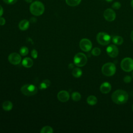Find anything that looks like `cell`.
<instances>
[{
    "instance_id": "484cf974",
    "label": "cell",
    "mask_w": 133,
    "mask_h": 133,
    "mask_svg": "<svg viewBox=\"0 0 133 133\" xmlns=\"http://www.w3.org/2000/svg\"><path fill=\"white\" fill-rule=\"evenodd\" d=\"M121 7V4L119 2H115L112 5V8L114 9H119Z\"/></svg>"
},
{
    "instance_id": "52a82bcc",
    "label": "cell",
    "mask_w": 133,
    "mask_h": 133,
    "mask_svg": "<svg viewBox=\"0 0 133 133\" xmlns=\"http://www.w3.org/2000/svg\"><path fill=\"white\" fill-rule=\"evenodd\" d=\"M122 70L125 72H130L133 70V59L129 57L124 58L121 63Z\"/></svg>"
},
{
    "instance_id": "e0dca14e",
    "label": "cell",
    "mask_w": 133,
    "mask_h": 133,
    "mask_svg": "<svg viewBox=\"0 0 133 133\" xmlns=\"http://www.w3.org/2000/svg\"><path fill=\"white\" fill-rule=\"evenodd\" d=\"M112 41L113 43H114L116 45H121L123 43V38L122 37L118 35L113 36L112 38Z\"/></svg>"
},
{
    "instance_id": "9a60e30c",
    "label": "cell",
    "mask_w": 133,
    "mask_h": 133,
    "mask_svg": "<svg viewBox=\"0 0 133 133\" xmlns=\"http://www.w3.org/2000/svg\"><path fill=\"white\" fill-rule=\"evenodd\" d=\"M22 64L25 68H29L32 66L33 64V61L32 59H31L30 58L26 57L23 59L22 61Z\"/></svg>"
},
{
    "instance_id": "7c38bea8",
    "label": "cell",
    "mask_w": 133,
    "mask_h": 133,
    "mask_svg": "<svg viewBox=\"0 0 133 133\" xmlns=\"http://www.w3.org/2000/svg\"><path fill=\"white\" fill-rule=\"evenodd\" d=\"M57 98L60 101L62 102H65L69 100L70 98V95L69 92L67 91L61 90L58 93Z\"/></svg>"
},
{
    "instance_id": "2e32d148",
    "label": "cell",
    "mask_w": 133,
    "mask_h": 133,
    "mask_svg": "<svg viewBox=\"0 0 133 133\" xmlns=\"http://www.w3.org/2000/svg\"><path fill=\"white\" fill-rule=\"evenodd\" d=\"M12 103L10 101L7 100L4 101L2 104V108L3 109L6 111H10L12 109Z\"/></svg>"
},
{
    "instance_id": "3957f363",
    "label": "cell",
    "mask_w": 133,
    "mask_h": 133,
    "mask_svg": "<svg viewBox=\"0 0 133 133\" xmlns=\"http://www.w3.org/2000/svg\"><path fill=\"white\" fill-rule=\"evenodd\" d=\"M102 74L107 76H111L113 75L116 72L115 65L112 62H108L105 63L101 69Z\"/></svg>"
},
{
    "instance_id": "603a6c76",
    "label": "cell",
    "mask_w": 133,
    "mask_h": 133,
    "mask_svg": "<svg viewBox=\"0 0 133 133\" xmlns=\"http://www.w3.org/2000/svg\"><path fill=\"white\" fill-rule=\"evenodd\" d=\"M71 97H72V99H73V100H74L75 101H78L81 99V95L79 92L75 91L72 94Z\"/></svg>"
},
{
    "instance_id": "cb8c5ba5",
    "label": "cell",
    "mask_w": 133,
    "mask_h": 133,
    "mask_svg": "<svg viewBox=\"0 0 133 133\" xmlns=\"http://www.w3.org/2000/svg\"><path fill=\"white\" fill-rule=\"evenodd\" d=\"M20 54L22 56H25L28 55L29 52L28 48L25 46H22L20 49Z\"/></svg>"
},
{
    "instance_id": "d590c367",
    "label": "cell",
    "mask_w": 133,
    "mask_h": 133,
    "mask_svg": "<svg viewBox=\"0 0 133 133\" xmlns=\"http://www.w3.org/2000/svg\"><path fill=\"white\" fill-rule=\"evenodd\" d=\"M107 2H112L113 0H105Z\"/></svg>"
},
{
    "instance_id": "8992f818",
    "label": "cell",
    "mask_w": 133,
    "mask_h": 133,
    "mask_svg": "<svg viewBox=\"0 0 133 133\" xmlns=\"http://www.w3.org/2000/svg\"><path fill=\"white\" fill-rule=\"evenodd\" d=\"M111 39V36L105 32H99L97 35V41L98 43L103 46L108 45Z\"/></svg>"
},
{
    "instance_id": "9c48e42d",
    "label": "cell",
    "mask_w": 133,
    "mask_h": 133,
    "mask_svg": "<svg viewBox=\"0 0 133 133\" xmlns=\"http://www.w3.org/2000/svg\"><path fill=\"white\" fill-rule=\"evenodd\" d=\"M103 17L107 21L112 22L116 18V13L112 8H107L103 12Z\"/></svg>"
},
{
    "instance_id": "5b68a950",
    "label": "cell",
    "mask_w": 133,
    "mask_h": 133,
    "mask_svg": "<svg viewBox=\"0 0 133 133\" xmlns=\"http://www.w3.org/2000/svg\"><path fill=\"white\" fill-rule=\"evenodd\" d=\"M74 64L77 66H84L87 61V58L86 56L82 52H78L76 54L73 59Z\"/></svg>"
},
{
    "instance_id": "74e56055",
    "label": "cell",
    "mask_w": 133,
    "mask_h": 133,
    "mask_svg": "<svg viewBox=\"0 0 133 133\" xmlns=\"http://www.w3.org/2000/svg\"><path fill=\"white\" fill-rule=\"evenodd\" d=\"M132 111H133V104H132Z\"/></svg>"
},
{
    "instance_id": "7a4b0ae2",
    "label": "cell",
    "mask_w": 133,
    "mask_h": 133,
    "mask_svg": "<svg viewBox=\"0 0 133 133\" xmlns=\"http://www.w3.org/2000/svg\"><path fill=\"white\" fill-rule=\"evenodd\" d=\"M30 11L34 16H41L45 11L44 5L39 1H35L32 2L30 6Z\"/></svg>"
},
{
    "instance_id": "e575fe53",
    "label": "cell",
    "mask_w": 133,
    "mask_h": 133,
    "mask_svg": "<svg viewBox=\"0 0 133 133\" xmlns=\"http://www.w3.org/2000/svg\"><path fill=\"white\" fill-rule=\"evenodd\" d=\"M131 6L133 8V0H131Z\"/></svg>"
},
{
    "instance_id": "d4e9b609",
    "label": "cell",
    "mask_w": 133,
    "mask_h": 133,
    "mask_svg": "<svg viewBox=\"0 0 133 133\" xmlns=\"http://www.w3.org/2000/svg\"><path fill=\"white\" fill-rule=\"evenodd\" d=\"M91 54L95 56H98L101 54V50L98 47H95L92 50Z\"/></svg>"
},
{
    "instance_id": "44dd1931",
    "label": "cell",
    "mask_w": 133,
    "mask_h": 133,
    "mask_svg": "<svg viewBox=\"0 0 133 133\" xmlns=\"http://www.w3.org/2000/svg\"><path fill=\"white\" fill-rule=\"evenodd\" d=\"M50 84V82L48 79H45L39 85V88L41 89H44L47 88L49 86Z\"/></svg>"
},
{
    "instance_id": "5bb4252c",
    "label": "cell",
    "mask_w": 133,
    "mask_h": 133,
    "mask_svg": "<svg viewBox=\"0 0 133 133\" xmlns=\"http://www.w3.org/2000/svg\"><path fill=\"white\" fill-rule=\"evenodd\" d=\"M30 25V22L26 19L22 20L19 23V28L22 31L26 30Z\"/></svg>"
},
{
    "instance_id": "4fadbf2b",
    "label": "cell",
    "mask_w": 133,
    "mask_h": 133,
    "mask_svg": "<svg viewBox=\"0 0 133 133\" xmlns=\"http://www.w3.org/2000/svg\"><path fill=\"white\" fill-rule=\"evenodd\" d=\"M111 90V85L109 82L103 83L100 87V90L102 94H108Z\"/></svg>"
},
{
    "instance_id": "ba28073f",
    "label": "cell",
    "mask_w": 133,
    "mask_h": 133,
    "mask_svg": "<svg viewBox=\"0 0 133 133\" xmlns=\"http://www.w3.org/2000/svg\"><path fill=\"white\" fill-rule=\"evenodd\" d=\"M79 47L83 51L87 52L91 50L92 48V43L89 39L87 38H83L80 41Z\"/></svg>"
},
{
    "instance_id": "d6a6232c",
    "label": "cell",
    "mask_w": 133,
    "mask_h": 133,
    "mask_svg": "<svg viewBox=\"0 0 133 133\" xmlns=\"http://www.w3.org/2000/svg\"><path fill=\"white\" fill-rule=\"evenodd\" d=\"M26 3H31L32 2L33 0H24Z\"/></svg>"
},
{
    "instance_id": "83f0119b",
    "label": "cell",
    "mask_w": 133,
    "mask_h": 133,
    "mask_svg": "<svg viewBox=\"0 0 133 133\" xmlns=\"http://www.w3.org/2000/svg\"><path fill=\"white\" fill-rule=\"evenodd\" d=\"M38 56V54H37V51H36V49H33L32 51H31V56L32 57V58H33L34 59H36Z\"/></svg>"
},
{
    "instance_id": "ac0fdd59",
    "label": "cell",
    "mask_w": 133,
    "mask_h": 133,
    "mask_svg": "<svg viewBox=\"0 0 133 133\" xmlns=\"http://www.w3.org/2000/svg\"><path fill=\"white\" fill-rule=\"evenodd\" d=\"M87 102L90 105H95L97 102V99L95 96L90 95L87 97Z\"/></svg>"
},
{
    "instance_id": "f1b7e54d",
    "label": "cell",
    "mask_w": 133,
    "mask_h": 133,
    "mask_svg": "<svg viewBox=\"0 0 133 133\" xmlns=\"http://www.w3.org/2000/svg\"><path fill=\"white\" fill-rule=\"evenodd\" d=\"M5 3L9 5H12L15 4L18 0H3Z\"/></svg>"
},
{
    "instance_id": "ffe728a7",
    "label": "cell",
    "mask_w": 133,
    "mask_h": 133,
    "mask_svg": "<svg viewBox=\"0 0 133 133\" xmlns=\"http://www.w3.org/2000/svg\"><path fill=\"white\" fill-rule=\"evenodd\" d=\"M82 0H65V2L68 5L74 7L78 5L81 2Z\"/></svg>"
},
{
    "instance_id": "4316f807",
    "label": "cell",
    "mask_w": 133,
    "mask_h": 133,
    "mask_svg": "<svg viewBox=\"0 0 133 133\" xmlns=\"http://www.w3.org/2000/svg\"><path fill=\"white\" fill-rule=\"evenodd\" d=\"M131 77L130 76H128V75H126L124 77V82L125 83H130V82L131 81Z\"/></svg>"
},
{
    "instance_id": "277c9868",
    "label": "cell",
    "mask_w": 133,
    "mask_h": 133,
    "mask_svg": "<svg viewBox=\"0 0 133 133\" xmlns=\"http://www.w3.org/2000/svg\"><path fill=\"white\" fill-rule=\"evenodd\" d=\"M21 91L25 96H31L37 92V88L32 84H25L22 86Z\"/></svg>"
},
{
    "instance_id": "7402d4cb",
    "label": "cell",
    "mask_w": 133,
    "mask_h": 133,
    "mask_svg": "<svg viewBox=\"0 0 133 133\" xmlns=\"http://www.w3.org/2000/svg\"><path fill=\"white\" fill-rule=\"evenodd\" d=\"M52 128L49 126H46L43 127L41 130V133H52Z\"/></svg>"
},
{
    "instance_id": "1f68e13d",
    "label": "cell",
    "mask_w": 133,
    "mask_h": 133,
    "mask_svg": "<svg viewBox=\"0 0 133 133\" xmlns=\"http://www.w3.org/2000/svg\"><path fill=\"white\" fill-rule=\"evenodd\" d=\"M68 68L69 69H73L74 68V65L73 64V63H70L69 64V65H68Z\"/></svg>"
},
{
    "instance_id": "4dcf8cb0",
    "label": "cell",
    "mask_w": 133,
    "mask_h": 133,
    "mask_svg": "<svg viewBox=\"0 0 133 133\" xmlns=\"http://www.w3.org/2000/svg\"><path fill=\"white\" fill-rule=\"evenodd\" d=\"M3 12H4L3 8L2 6L0 5V17H1V16H2V15L3 14Z\"/></svg>"
},
{
    "instance_id": "30bf717a",
    "label": "cell",
    "mask_w": 133,
    "mask_h": 133,
    "mask_svg": "<svg viewBox=\"0 0 133 133\" xmlns=\"http://www.w3.org/2000/svg\"><path fill=\"white\" fill-rule=\"evenodd\" d=\"M8 59L10 63L14 65L18 64L21 61V57L20 55L17 52H12L10 54L8 57Z\"/></svg>"
},
{
    "instance_id": "d6986e66",
    "label": "cell",
    "mask_w": 133,
    "mask_h": 133,
    "mask_svg": "<svg viewBox=\"0 0 133 133\" xmlns=\"http://www.w3.org/2000/svg\"><path fill=\"white\" fill-rule=\"evenodd\" d=\"M72 75L74 77L78 78V77H79L82 76V71L79 68H75L73 69V70L72 72Z\"/></svg>"
},
{
    "instance_id": "836d02e7",
    "label": "cell",
    "mask_w": 133,
    "mask_h": 133,
    "mask_svg": "<svg viewBox=\"0 0 133 133\" xmlns=\"http://www.w3.org/2000/svg\"><path fill=\"white\" fill-rule=\"evenodd\" d=\"M130 36H131V38L132 39V41H133V30L132 31L131 33V34H130Z\"/></svg>"
},
{
    "instance_id": "f546056e",
    "label": "cell",
    "mask_w": 133,
    "mask_h": 133,
    "mask_svg": "<svg viewBox=\"0 0 133 133\" xmlns=\"http://www.w3.org/2000/svg\"><path fill=\"white\" fill-rule=\"evenodd\" d=\"M6 23V20L4 18L0 17V25H4Z\"/></svg>"
},
{
    "instance_id": "8fae6325",
    "label": "cell",
    "mask_w": 133,
    "mask_h": 133,
    "mask_svg": "<svg viewBox=\"0 0 133 133\" xmlns=\"http://www.w3.org/2000/svg\"><path fill=\"white\" fill-rule=\"evenodd\" d=\"M108 55L112 58H115L118 56V48L114 45H110L107 47L106 49Z\"/></svg>"
},
{
    "instance_id": "6da1fadb",
    "label": "cell",
    "mask_w": 133,
    "mask_h": 133,
    "mask_svg": "<svg viewBox=\"0 0 133 133\" xmlns=\"http://www.w3.org/2000/svg\"><path fill=\"white\" fill-rule=\"evenodd\" d=\"M112 100L116 104H123L125 103L128 99V94L122 89L114 91L111 96Z\"/></svg>"
},
{
    "instance_id": "8d00e7d4",
    "label": "cell",
    "mask_w": 133,
    "mask_h": 133,
    "mask_svg": "<svg viewBox=\"0 0 133 133\" xmlns=\"http://www.w3.org/2000/svg\"><path fill=\"white\" fill-rule=\"evenodd\" d=\"M132 76L133 77V70H132Z\"/></svg>"
}]
</instances>
